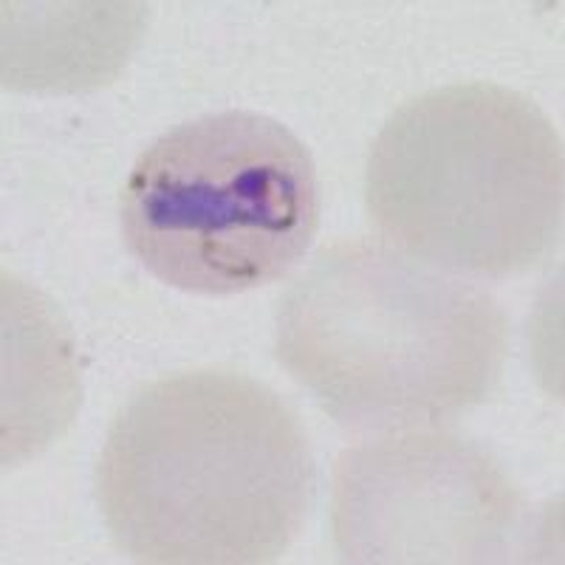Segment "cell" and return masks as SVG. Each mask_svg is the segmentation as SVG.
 I'll return each mask as SVG.
<instances>
[{
	"label": "cell",
	"instance_id": "cell-1",
	"mask_svg": "<svg viewBox=\"0 0 565 565\" xmlns=\"http://www.w3.org/2000/svg\"><path fill=\"white\" fill-rule=\"evenodd\" d=\"M317 492L311 441L271 387L235 371H181L119 407L94 494L119 552L150 565L275 563Z\"/></svg>",
	"mask_w": 565,
	"mask_h": 565
},
{
	"label": "cell",
	"instance_id": "cell-2",
	"mask_svg": "<svg viewBox=\"0 0 565 565\" xmlns=\"http://www.w3.org/2000/svg\"><path fill=\"white\" fill-rule=\"evenodd\" d=\"M286 371L340 427H441L498 393L509 317L489 291L385 241L317 249L275 311Z\"/></svg>",
	"mask_w": 565,
	"mask_h": 565
},
{
	"label": "cell",
	"instance_id": "cell-3",
	"mask_svg": "<svg viewBox=\"0 0 565 565\" xmlns=\"http://www.w3.org/2000/svg\"><path fill=\"white\" fill-rule=\"evenodd\" d=\"M365 210L393 249L450 275L512 277L563 235V141L537 105L498 83H452L382 125Z\"/></svg>",
	"mask_w": 565,
	"mask_h": 565
},
{
	"label": "cell",
	"instance_id": "cell-4",
	"mask_svg": "<svg viewBox=\"0 0 565 565\" xmlns=\"http://www.w3.org/2000/svg\"><path fill=\"white\" fill-rule=\"evenodd\" d=\"M119 226L130 255L173 289H260L289 275L315 241V159L271 116H199L141 150L122 186Z\"/></svg>",
	"mask_w": 565,
	"mask_h": 565
},
{
	"label": "cell",
	"instance_id": "cell-5",
	"mask_svg": "<svg viewBox=\"0 0 565 565\" xmlns=\"http://www.w3.org/2000/svg\"><path fill=\"white\" fill-rule=\"evenodd\" d=\"M331 481L345 563H507L523 552V492L481 444L441 427L345 447Z\"/></svg>",
	"mask_w": 565,
	"mask_h": 565
}]
</instances>
